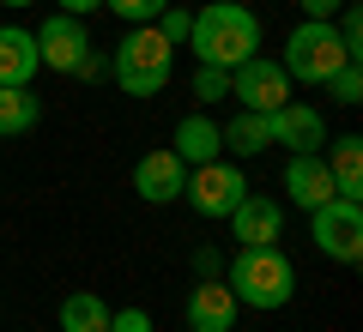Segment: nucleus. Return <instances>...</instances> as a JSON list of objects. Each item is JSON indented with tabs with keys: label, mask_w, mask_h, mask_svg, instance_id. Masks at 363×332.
Returning a JSON list of instances; mask_svg holds the SVG:
<instances>
[{
	"label": "nucleus",
	"mask_w": 363,
	"mask_h": 332,
	"mask_svg": "<svg viewBox=\"0 0 363 332\" xmlns=\"http://www.w3.org/2000/svg\"><path fill=\"white\" fill-rule=\"evenodd\" d=\"M182 188H188V164H182L176 151H145L140 164H133V193H140L145 205H169L182 200Z\"/></svg>",
	"instance_id": "9b49d317"
},
{
	"label": "nucleus",
	"mask_w": 363,
	"mask_h": 332,
	"mask_svg": "<svg viewBox=\"0 0 363 332\" xmlns=\"http://www.w3.org/2000/svg\"><path fill=\"white\" fill-rule=\"evenodd\" d=\"M218 139H224V151H230V157H260V151L272 145V133H267V115H255V109H236L230 127H218Z\"/></svg>",
	"instance_id": "a211bd4d"
},
{
	"label": "nucleus",
	"mask_w": 363,
	"mask_h": 332,
	"mask_svg": "<svg viewBox=\"0 0 363 332\" xmlns=\"http://www.w3.org/2000/svg\"><path fill=\"white\" fill-rule=\"evenodd\" d=\"M104 73H109V61H104V55H97V49H91L85 61H79V79H104Z\"/></svg>",
	"instance_id": "cd10ccee"
},
{
	"label": "nucleus",
	"mask_w": 363,
	"mask_h": 332,
	"mask_svg": "<svg viewBox=\"0 0 363 332\" xmlns=\"http://www.w3.org/2000/svg\"><path fill=\"white\" fill-rule=\"evenodd\" d=\"M230 230L242 248H272L285 242V205L267 200V193H242V200L230 205Z\"/></svg>",
	"instance_id": "9d476101"
},
{
	"label": "nucleus",
	"mask_w": 363,
	"mask_h": 332,
	"mask_svg": "<svg viewBox=\"0 0 363 332\" xmlns=\"http://www.w3.org/2000/svg\"><path fill=\"white\" fill-rule=\"evenodd\" d=\"M309 242L327 260H339V266H357L363 260V205H351V200L315 205L309 212Z\"/></svg>",
	"instance_id": "39448f33"
},
{
	"label": "nucleus",
	"mask_w": 363,
	"mask_h": 332,
	"mask_svg": "<svg viewBox=\"0 0 363 332\" xmlns=\"http://www.w3.org/2000/svg\"><path fill=\"white\" fill-rule=\"evenodd\" d=\"M61 332H109V302L97 290H73L61 302Z\"/></svg>",
	"instance_id": "6ab92c4d"
},
{
	"label": "nucleus",
	"mask_w": 363,
	"mask_h": 332,
	"mask_svg": "<svg viewBox=\"0 0 363 332\" xmlns=\"http://www.w3.org/2000/svg\"><path fill=\"white\" fill-rule=\"evenodd\" d=\"M297 6H303V13H309V18H333L339 6H345V0H297Z\"/></svg>",
	"instance_id": "bb28decb"
},
{
	"label": "nucleus",
	"mask_w": 363,
	"mask_h": 332,
	"mask_svg": "<svg viewBox=\"0 0 363 332\" xmlns=\"http://www.w3.org/2000/svg\"><path fill=\"white\" fill-rule=\"evenodd\" d=\"M345 61L351 55H345V42H339L333 18H303V25L285 37V61L279 67L291 73V85H327Z\"/></svg>",
	"instance_id": "20e7f679"
},
{
	"label": "nucleus",
	"mask_w": 363,
	"mask_h": 332,
	"mask_svg": "<svg viewBox=\"0 0 363 332\" xmlns=\"http://www.w3.org/2000/svg\"><path fill=\"white\" fill-rule=\"evenodd\" d=\"M327 169H333L339 200L363 205V139H357V133H339V139L327 145Z\"/></svg>",
	"instance_id": "dca6fc26"
},
{
	"label": "nucleus",
	"mask_w": 363,
	"mask_h": 332,
	"mask_svg": "<svg viewBox=\"0 0 363 332\" xmlns=\"http://www.w3.org/2000/svg\"><path fill=\"white\" fill-rule=\"evenodd\" d=\"M109 332H152V314L145 308H109Z\"/></svg>",
	"instance_id": "393cba45"
},
{
	"label": "nucleus",
	"mask_w": 363,
	"mask_h": 332,
	"mask_svg": "<svg viewBox=\"0 0 363 332\" xmlns=\"http://www.w3.org/2000/svg\"><path fill=\"white\" fill-rule=\"evenodd\" d=\"M109 73H116V85L128 97H157L169 85V73H176V49L164 42L157 25H128V37L109 55Z\"/></svg>",
	"instance_id": "7ed1b4c3"
},
{
	"label": "nucleus",
	"mask_w": 363,
	"mask_h": 332,
	"mask_svg": "<svg viewBox=\"0 0 363 332\" xmlns=\"http://www.w3.org/2000/svg\"><path fill=\"white\" fill-rule=\"evenodd\" d=\"M188 49H194L200 67H224V73H230L248 55H260V18L248 13L242 0H212L206 13H194Z\"/></svg>",
	"instance_id": "f257e3e1"
},
{
	"label": "nucleus",
	"mask_w": 363,
	"mask_h": 332,
	"mask_svg": "<svg viewBox=\"0 0 363 332\" xmlns=\"http://www.w3.org/2000/svg\"><path fill=\"white\" fill-rule=\"evenodd\" d=\"M236 314H242V302L230 296L224 278H200L188 290V326L194 332H236Z\"/></svg>",
	"instance_id": "f8f14e48"
},
{
	"label": "nucleus",
	"mask_w": 363,
	"mask_h": 332,
	"mask_svg": "<svg viewBox=\"0 0 363 332\" xmlns=\"http://www.w3.org/2000/svg\"><path fill=\"white\" fill-rule=\"evenodd\" d=\"M0 6H37V0H0Z\"/></svg>",
	"instance_id": "c756f323"
},
{
	"label": "nucleus",
	"mask_w": 363,
	"mask_h": 332,
	"mask_svg": "<svg viewBox=\"0 0 363 332\" xmlns=\"http://www.w3.org/2000/svg\"><path fill=\"white\" fill-rule=\"evenodd\" d=\"M224 284H230V296L242 308H285L297 296V266H291V254L279 242L272 248H236Z\"/></svg>",
	"instance_id": "f03ea898"
},
{
	"label": "nucleus",
	"mask_w": 363,
	"mask_h": 332,
	"mask_svg": "<svg viewBox=\"0 0 363 332\" xmlns=\"http://www.w3.org/2000/svg\"><path fill=\"white\" fill-rule=\"evenodd\" d=\"M339 42H345V55L351 61H363V13H357V0H345V6H339Z\"/></svg>",
	"instance_id": "412c9836"
},
{
	"label": "nucleus",
	"mask_w": 363,
	"mask_h": 332,
	"mask_svg": "<svg viewBox=\"0 0 363 332\" xmlns=\"http://www.w3.org/2000/svg\"><path fill=\"white\" fill-rule=\"evenodd\" d=\"M152 25L164 30V42H169V49H182V42H188V30H194V13H182V6H164V13H157Z\"/></svg>",
	"instance_id": "b1692460"
},
{
	"label": "nucleus",
	"mask_w": 363,
	"mask_h": 332,
	"mask_svg": "<svg viewBox=\"0 0 363 332\" xmlns=\"http://www.w3.org/2000/svg\"><path fill=\"white\" fill-rule=\"evenodd\" d=\"M230 97L242 109H255V115H272L279 103H291V73L279 61H267V55H248L242 67H230Z\"/></svg>",
	"instance_id": "0eeeda50"
},
{
	"label": "nucleus",
	"mask_w": 363,
	"mask_h": 332,
	"mask_svg": "<svg viewBox=\"0 0 363 332\" xmlns=\"http://www.w3.org/2000/svg\"><path fill=\"white\" fill-rule=\"evenodd\" d=\"M267 133H272V145H285L291 157L297 151H321L327 145V121H321V109H315V103H279V109H272L267 115Z\"/></svg>",
	"instance_id": "1a4fd4ad"
},
{
	"label": "nucleus",
	"mask_w": 363,
	"mask_h": 332,
	"mask_svg": "<svg viewBox=\"0 0 363 332\" xmlns=\"http://www.w3.org/2000/svg\"><path fill=\"white\" fill-rule=\"evenodd\" d=\"M285 193H291V205H303V212H315V205L339 200L327 157H321V151H297V157L285 164Z\"/></svg>",
	"instance_id": "ddd939ff"
},
{
	"label": "nucleus",
	"mask_w": 363,
	"mask_h": 332,
	"mask_svg": "<svg viewBox=\"0 0 363 332\" xmlns=\"http://www.w3.org/2000/svg\"><path fill=\"white\" fill-rule=\"evenodd\" d=\"M194 97L200 103H224L230 97V73H224V67H194Z\"/></svg>",
	"instance_id": "5701e85b"
},
{
	"label": "nucleus",
	"mask_w": 363,
	"mask_h": 332,
	"mask_svg": "<svg viewBox=\"0 0 363 332\" xmlns=\"http://www.w3.org/2000/svg\"><path fill=\"white\" fill-rule=\"evenodd\" d=\"M37 67V37L25 25H0V85H30Z\"/></svg>",
	"instance_id": "2eb2a0df"
},
{
	"label": "nucleus",
	"mask_w": 363,
	"mask_h": 332,
	"mask_svg": "<svg viewBox=\"0 0 363 332\" xmlns=\"http://www.w3.org/2000/svg\"><path fill=\"white\" fill-rule=\"evenodd\" d=\"M327 91H333L339 109H357V103H363V61H345L333 79H327Z\"/></svg>",
	"instance_id": "aec40b11"
},
{
	"label": "nucleus",
	"mask_w": 363,
	"mask_h": 332,
	"mask_svg": "<svg viewBox=\"0 0 363 332\" xmlns=\"http://www.w3.org/2000/svg\"><path fill=\"white\" fill-rule=\"evenodd\" d=\"M43 121V103L30 97V85H0V139H18Z\"/></svg>",
	"instance_id": "f3484780"
},
{
	"label": "nucleus",
	"mask_w": 363,
	"mask_h": 332,
	"mask_svg": "<svg viewBox=\"0 0 363 332\" xmlns=\"http://www.w3.org/2000/svg\"><path fill=\"white\" fill-rule=\"evenodd\" d=\"M169 151H176L188 169H194V164H212V157H224L218 121H212V115H182V121H176V145H169Z\"/></svg>",
	"instance_id": "4468645a"
},
{
	"label": "nucleus",
	"mask_w": 363,
	"mask_h": 332,
	"mask_svg": "<svg viewBox=\"0 0 363 332\" xmlns=\"http://www.w3.org/2000/svg\"><path fill=\"white\" fill-rule=\"evenodd\" d=\"M104 6L121 18V25H152V18L169 6V0H104Z\"/></svg>",
	"instance_id": "4be33fe9"
},
{
	"label": "nucleus",
	"mask_w": 363,
	"mask_h": 332,
	"mask_svg": "<svg viewBox=\"0 0 363 332\" xmlns=\"http://www.w3.org/2000/svg\"><path fill=\"white\" fill-rule=\"evenodd\" d=\"M194 272H200V278H218V272H224V254H218V248H194Z\"/></svg>",
	"instance_id": "a878e982"
},
{
	"label": "nucleus",
	"mask_w": 363,
	"mask_h": 332,
	"mask_svg": "<svg viewBox=\"0 0 363 332\" xmlns=\"http://www.w3.org/2000/svg\"><path fill=\"white\" fill-rule=\"evenodd\" d=\"M97 6H104V0H61V13H67V18H91Z\"/></svg>",
	"instance_id": "c85d7f7f"
},
{
	"label": "nucleus",
	"mask_w": 363,
	"mask_h": 332,
	"mask_svg": "<svg viewBox=\"0 0 363 332\" xmlns=\"http://www.w3.org/2000/svg\"><path fill=\"white\" fill-rule=\"evenodd\" d=\"M30 37H37V61L55 67V73H79V61L91 55V30H85V18H67V13L43 18Z\"/></svg>",
	"instance_id": "6e6552de"
},
{
	"label": "nucleus",
	"mask_w": 363,
	"mask_h": 332,
	"mask_svg": "<svg viewBox=\"0 0 363 332\" xmlns=\"http://www.w3.org/2000/svg\"><path fill=\"white\" fill-rule=\"evenodd\" d=\"M248 193L242 169L230 164V157H212V164H194L188 169V188H182V200L194 205L200 217H230V205Z\"/></svg>",
	"instance_id": "423d86ee"
}]
</instances>
